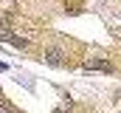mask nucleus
<instances>
[{"instance_id":"423d86ee","label":"nucleus","mask_w":121,"mask_h":113,"mask_svg":"<svg viewBox=\"0 0 121 113\" xmlns=\"http://www.w3.org/2000/svg\"><path fill=\"white\" fill-rule=\"evenodd\" d=\"M0 113H14V110H11V108H6V105L0 102Z\"/></svg>"},{"instance_id":"0eeeda50","label":"nucleus","mask_w":121,"mask_h":113,"mask_svg":"<svg viewBox=\"0 0 121 113\" xmlns=\"http://www.w3.org/2000/svg\"><path fill=\"white\" fill-rule=\"evenodd\" d=\"M6 68H9V65H6V62H0V74H3V71H6Z\"/></svg>"},{"instance_id":"f257e3e1","label":"nucleus","mask_w":121,"mask_h":113,"mask_svg":"<svg viewBox=\"0 0 121 113\" xmlns=\"http://www.w3.org/2000/svg\"><path fill=\"white\" fill-rule=\"evenodd\" d=\"M85 71H104V74H110V71H113V65H110V59L87 56V59H85Z\"/></svg>"},{"instance_id":"39448f33","label":"nucleus","mask_w":121,"mask_h":113,"mask_svg":"<svg viewBox=\"0 0 121 113\" xmlns=\"http://www.w3.org/2000/svg\"><path fill=\"white\" fill-rule=\"evenodd\" d=\"M9 31V20H6V14H0V37Z\"/></svg>"},{"instance_id":"20e7f679","label":"nucleus","mask_w":121,"mask_h":113,"mask_svg":"<svg viewBox=\"0 0 121 113\" xmlns=\"http://www.w3.org/2000/svg\"><path fill=\"white\" fill-rule=\"evenodd\" d=\"M82 11V3L79 0H70V6H68V14H79Z\"/></svg>"},{"instance_id":"f03ea898","label":"nucleus","mask_w":121,"mask_h":113,"mask_svg":"<svg viewBox=\"0 0 121 113\" xmlns=\"http://www.w3.org/2000/svg\"><path fill=\"white\" fill-rule=\"evenodd\" d=\"M45 62L48 65H65V54L59 48H51V51H45Z\"/></svg>"},{"instance_id":"7ed1b4c3","label":"nucleus","mask_w":121,"mask_h":113,"mask_svg":"<svg viewBox=\"0 0 121 113\" xmlns=\"http://www.w3.org/2000/svg\"><path fill=\"white\" fill-rule=\"evenodd\" d=\"M0 40H6V42H11L14 48H26V45H28V40H26V37H17V34H11V31H6V34H3Z\"/></svg>"}]
</instances>
